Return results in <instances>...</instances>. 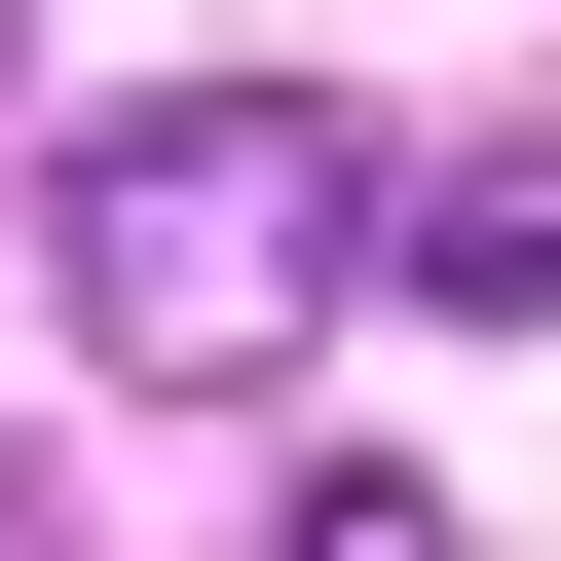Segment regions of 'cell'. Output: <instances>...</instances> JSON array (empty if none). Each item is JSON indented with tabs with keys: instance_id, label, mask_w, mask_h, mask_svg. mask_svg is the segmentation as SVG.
<instances>
[{
	"instance_id": "cell-2",
	"label": "cell",
	"mask_w": 561,
	"mask_h": 561,
	"mask_svg": "<svg viewBox=\"0 0 561 561\" xmlns=\"http://www.w3.org/2000/svg\"><path fill=\"white\" fill-rule=\"evenodd\" d=\"M375 300H449V337H561V150H449V187H412V262H375Z\"/></svg>"
},
{
	"instance_id": "cell-1",
	"label": "cell",
	"mask_w": 561,
	"mask_h": 561,
	"mask_svg": "<svg viewBox=\"0 0 561 561\" xmlns=\"http://www.w3.org/2000/svg\"><path fill=\"white\" fill-rule=\"evenodd\" d=\"M38 262H76V375L225 412V375H300L375 262H412V150H375L337 76H150V113L38 150Z\"/></svg>"
}]
</instances>
